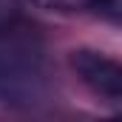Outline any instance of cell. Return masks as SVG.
Here are the masks:
<instances>
[{
    "instance_id": "cell-1",
    "label": "cell",
    "mask_w": 122,
    "mask_h": 122,
    "mask_svg": "<svg viewBox=\"0 0 122 122\" xmlns=\"http://www.w3.org/2000/svg\"><path fill=\"white\" fill-rule=\"evenodd\" d=\"M46 94V57L40 40L17 23L0 29V102L34 105Z\"/></svg>"
},
{
    "instance_id": "cell-2",
    "label": "cell",
    "mask_w": 122,
    "mask_h": 122,
    "mask_svg": "<svg viewBox=\"0 0 122 122\" xmlns=\"http://www.w3.org/2000/svg\"><path fill=\"white\" fill-rule=\"evenodd\" d=\"M71 68L97 97H102L108 102H119L122 68L114 57H108L102 51H94V48H77V51H71Z\"/></svg>"
},
{
    "instance_id": "cell-3",
    "label": "cell",
    "mask_w": 122,
    "mask_h": 122,
    "mask_svg": "<svg viewBox=\"0 0 122 122\" xmlns=\"http://www.w3.org/2000/svg\"><path fill=\"white\" fill-rule=\"evenodd\" d=\"M20 11H23V0H0V29L20 23Z\"/></svg>"
}]
</instances>
